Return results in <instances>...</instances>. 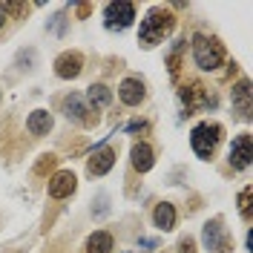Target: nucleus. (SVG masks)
Masks as SVG:
<instances>
[{"instance_id":"1","label":"nucleus","mask_w":253,"mask_h":253,"mask_svg":"<svg viewBox=\"0 0 253 253\" xmlns=\"http://www.w3.org/2000/svg\"><path fill=\"white\" fill-rule=\"evenodd\" d=\"M175 26V17L170 9H153L147 12V17L141 20V29H138V43L141 46H156L161 43Z\"/></svg>"},{"instance_id":"2","label":"nucleus","mask_w":253,"mask_h":253,"mask_svg":"<svg viewBox=\"0 0 253 253\" xmlns=\"http://www.w3.org/2000/svg\"><path fill=\"white\" fill-rule=\"evenodd\" d=\"M193 58L199 63V69L213 72V69H219L221 61H224V46H221L216 38L196 35V38H193Z\"/></svg>"},{"instance_id":"3","label":"nucleus","mask_w":253,"mask_h":253,"mask_svg":"<svg viewBox=\"0 0 253 253\" xmlns=\"http://www.w3.org/2000/svg\"><path fill=\"white\" fill-rule=\"evenodd\" d=\"M221 135H224V129H221V124H210V121H205V124L193 126V132H190V144H193V150H196V156L199 158H213V153H216V147H219Z\"/></svg>"},{"instance_id":"4","label":"nucleus","mask_w":253,"mask_h":253,"mask_svg":"<svg viewBox=\"0 0 253 253\" xmlns=\"http://www.w3.org/2000/svg\"><path fill=\"white\" fill-rule=\"evenodd\" d=\"M104 17H107V26L110 29H126L132 20H135V6L129 0H112L104 9Z\"/></svg>"},{"instance_id":"5","label":"nucleus","mask_w":253,"mask_h":253,"mask_svg":"<svg viewBox=\"0 0 253 253\" xmlns=\"http://www.w3.org/2000/svg\"><path fill=\"white\" fill-rule=\"evenodd\" d=\"M63 110H66V115H69L72 121H78V124H84V126H95L98 124V112H92V107H86L84 98L75 95V92L63 98Z\"/></svg>"},{"instance_id":"6","label":"nucleus","mask_w":253,"mask_h":253,"mask_svg":"<svg viewBox=\"0 0 253 253\" xmlns=\"http://www.w3.org/2000/svg\"><path fill=\"white\" fill-rule=\"evenodd\" d=\"M81 69H84V55L81 52H63V55H58V61H55V75L63 81L78 78Z\"/></svg>"},{"instance_id":"7","label":"nucleus","mask_w":253,"mask_h":253,"mask_svg":"<svg viewBox=\"0 0 253 253\" xmlns=\"http://www.w3.org/2000/svg\"><path fill=\"white\" fill-rule=\"evenodd\" d=\"M78 187V178L69 173V170H61V173H55L49 178V196L52 199H66V196H72Z\"/></svg>"},{"instance_id":"8","label":"nucleus","mask_w":253,"mask_h":253,"mask_svg":"<svg viewBox=\"0 0 253 253\" xmlns=\"http://www.w3.org/2000/svg\"><path fill=\"white\" fill-rule=\"evenodd\" d=\"M251 135L245 132V135H239L236 141H233V147H230V164H233V170H248L251 167Z\"/></svg>"},{"instance_id":"9","label":"nucleus","mask_w":253,"mask_h":253,"mask_svg":"<svg viewBox=\"0 0 253 253\" xmlns=\"http://www.w3.org/2000/svg\"><path fill=\"white\" fill-rule=\"evenodd\" d=\"M205 245L210 248V251L216 253H227L230 251V239L224 236V227H221V221H207L205 227Z\"/></svg>"},{"instance_id":"10","label":"nucleus","mask_w":253,"mask_h":253,"mask_svg":"<svg viewBox=\"0 0 253 253\" xmlns=\"http://www.w3.org/2000/svg\"><path fill=\"white\" fill-rule=\"evenodd\" d=\"M112 164H115V150L112 147H101L98 153H92L86 170H89V175H107L112 170Z\"/></svg>"},{"instance_id":"11","label":"nucleus","mask_w":253,"mask_h":253,"mask_svg":"<svg viewBox=\"0 0 253 253\" xmlns=\"http://www.w3.org/2000/svg\"><path fill=\"white\" fill-rule=\"evenodd\" d=\"M118 98L124 101L126 107H138L144 101V84L138 78H124L118 86Z\"/></svg>"},{"instance_id":"12","label":"nucleus","mask_w":253,"mask_h":253,"mask_svg":"<svg viewBox=\"0 0 253 253\" xmlns=\"http://www.w3.org/2000/svg\"><path fill=\"white\" fill-rule=\"evenodd\" d=\"M129 158H132V167L138 170V173H147L153 164H156V158H153V147L150 144H132V153H129Z\"/></svg>"},{"instance_id":"13","label":"nucleus","mask_w":253,"mask_h":253,"mask_svg":"<svg viewBox=\"0 0 253 253\" xmlns=\"http://www.w3.org/2000/svg\"><path fill=\"white\" fill-rule=\"evenodd\" d=\"M153 221H156L158 230H173L175 227V207L170 205V202H161V205H156V210H153Z\"/></svg>"},{"instance_id":"14","label":"nucleus","mask_w":253,"mask_h":253,"mask_svg":"<svg viewBox=\"0 0 253 253\" xmlns=\"http://www.w3.org/2000/svg\"><path fill=\"white\" fill-rule=\"evenodd\" d=\"M233 107L245 118L251 115V81H239L236 86H233Z\"/></svg>"},{"instance_id":"15","label":"nucleus","mask_w":253,"mask_h":253,"mask_svg":"<svg viewBox=\"0 0 253 253\" xmlns=\"http://www.w3.org/2000/svg\"><path fill=\"white\" fill-rule=\"evenodd\" d=\"M181 101H184V107H187V115H190V112L196 110V107H202V104L207 101L205 86H202V84H190V89L184 86V89H181Z\"/></svg>"},{"instance_id":"16","label":"nucleus","mask_w":253,"mask_h":253,"mask_svg":"<svg viewBox=\"0 0 253 253\" xmlns=\"http://www.w3.org/2000/svg\"><path fill=\"white\" fill-rule=\"evenodd\" d=\"M26 126H29L32 135H46L49 129H52V115H49L46 110H35V112L29 115Z\"/></svg>"},{"instance_id":"17","label":"nucleus","mask_w":253,"mask_h":253,"mask_svg":"<svg viewBox=\"0 0 253 253\" xmlns=\"http://www.w3.org/2000/svg\"><path fill=\"white\" fill-rule=\"evenodd\" d=\"M112 236L107 230H95L92 236L86 239V253H110L112 251Z\"/></svg>"},{"instance_id":"18","label":"nucleus","mask_w":253,"mask_h":253,"mask_svg":"<svg viewBox=\"0 0 253 253\" xmlns=\"http://www.w3.org/2000/svg\"><path fill=\"white\" fill-rule=\"evenodd\" d=\"M86 101L92 104L95 110H101V107H110L112 92L104 86V84H92V86H89V92H86Z\"/></svg>"},{"instance_id":"19","label":"nucleus","mask_w":253,"mask_h":253,"mask_svg":"<svg viewBox=\"0 0 253 253\" xmlns=\"http://www.w3.org/2000/svg\"><path fill=\"white\" fill-rule=\"evenodd\" d=\"M58 167V156H52V153H43V156L38 158V164H35V173L38 175H49L52 170Z\"/></svg>"},{"instance_id":"20","label":"nucleus","mask_w":253,"mask_h":253,"mask_svg":"<svg viewBox=\"0 0 253 253\" xmlns=\"http://www.w3.org/2000/svg\"><path fill=\"white\" fill-rule=\"evenodd\" d=\"M251 187H245L242 193H239V213L245 216V219H251Z\"/></svg>"},{"instance_id":"21","label":"nucleus","mask_w":253,"mask_h":253,"mask_svg":"<svg viewBox=\"0 0 253 253\" xmlns=\"http://www.w3.org/2000/svg\"><path fill=\"white\" fill-rule=\"evenodd\" d=\"M0 9H3V15H6V12H12V15H23L29 6H26V3H3Z\"/></svg>"},{"instance_id":"22","label":"nucleus","mask_w":253,"mask_h":253,"mask_svg":"<svg viewBox=\"0 0 253 253\" xmlns=\"http://www.w3.org/2000/svg\"><path fill=\"white\" fill-rule=\"evenodd\" d=\"M178 253H196V239L184 236L181 242H178Z\"/></svg>"},{"instance_id":"23","label":"nucleus","mask_w":253,"mask_h":253,"mask_svg":"<svg viewBox=\"0 0 253 253\" xmlns=\"http://www.w3.org/2000/svg\"><path fill=\"white\" fill-rule=\"evenodd\" d=\"M89 12H92V6H89V3H81V6H78V17H89Z\"/></svg>"},{"instance_id":"24","label":"nucleus","mask_w":253,"mask_h":253,"mask_svg":"<svg viewBox=\"0 0 253 253\" xmlns=\"http://www.w3.org/2000/svg\"><path fill=\"white\" fill-rule=\"evenodd\" d=\"M3 23H6V15H3V9H0V29H3Z\"/></svg>"}]
</instances>
